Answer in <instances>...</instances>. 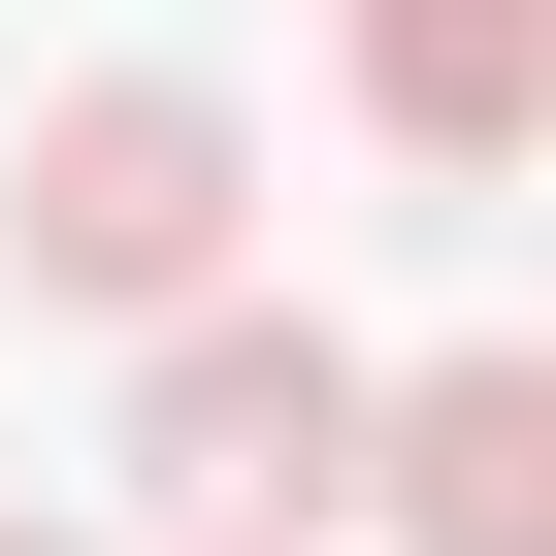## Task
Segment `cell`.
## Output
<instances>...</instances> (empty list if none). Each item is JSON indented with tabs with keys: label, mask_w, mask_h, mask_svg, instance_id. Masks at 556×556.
Segmentation results:
<instances>
[{
	"label": "cell",
	"mask_w": 556,
	"mask_h": 556,
	"mask_svg": "<svg viewBox=\"0 0 556 556\" xmlns=\"http://www.w3.org/2000/svg\"><path fill=\"white\" fill-rule=\"evenodd\" d=\"M229 229H262V131H229L197 66H66V99H34V164H0V295L164 328V295H229Z\"/></svg>",
	"instance_id": "cell-1"
},
{
	"label": "cell",
	"mask_w": 556,
	"mask_h": 556,
	"mask_svg": "<svg viewBox=\"0 0 556 556\" xmlns=\"http://www.w3.org/2000/svg\"><path fill=\"white\" fill-rule=\"evenodd\" d=\"M131 491H164V523H229V556H295V523L361 491V328L164 295V361H131Z\"/></svg>",
	"instance_id": "cell-2"
},
{
	"label": "cell",
	"mask_w": 556,
	"mask_h": 556,
	"mask_svg": "<svg viewBox=\"0 0 556 556\" xmlns=\"http://www.w3.org/2000/svg\"><path fill=\"white\" fill-rule=\"evenodd\" d=\"M361 523L393 556H556V361H361Z\"/></svg>",
	"instance_id": "cell-3"
},
{
	"label": "cell",
	"mask_w": 556,
	"mask_h": 556,
	"mask_svg": "<svg viewBox=\"0 0 556 556\" xmlns=\"http://www.w3.org/2000/svg\"><path fill=\"white\" fill-rule=\"evenodd\" d=\"M361 131L393 164H523L556 131V0H361Z\"/></svg>",
	"instance_id": "cell-4"
},
{
	"label": "cell",
	"mask_w": 556,
	"mask_h": 556,
	"mask_svg": "<svg viewBox=\"0 0 556 556\" xmlns=\"http://www.w3.org/2000/svg\"><path fill=\"white\" fill-rule=\"evenodd\" d=\"M0 556H99V523H0Z\"/></svg>",
	"instance_id": "cell-5"
}]
</instances>
